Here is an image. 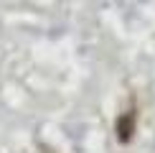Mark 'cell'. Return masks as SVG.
<instances>
[{"label": "cell", "instance_id": "6da1fadb", "mask_svg": "<svg viewBox=\"0 0 155 153\" xmlns=\"http://www.w3.org/2000/svg\"><path fill=\"white\" fill-rule=\"evenodd\" d=\"M132 130H135V112L127 110V112H122L120 120H117V138L122 143H127V140L132 138Z\"/></svg>", "mask_w": 155, "mask_h": 153}, {"label": "cell", "instance_id": "7a4b0ae2", "mask_svg": "<svg viewBox=\"0 0 155 153\" xmlns=\"http://www.w3.org/2000/svg\"><path fill=\"white\" fill-rule=\"evenodd\" d=\"M38 153H54V151H46V148H43V151H38Z\"/></svg>", "mask_w": 155, "mask_h": 153}]
</instances>
